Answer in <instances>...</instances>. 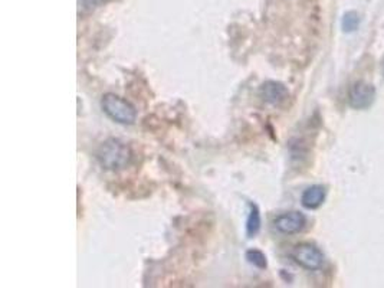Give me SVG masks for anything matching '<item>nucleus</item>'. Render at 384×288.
Returning <instances> with one entry per match:
<instances>
[{"mask_svg":"<svg viewBox=\"0 0 384 288\" xmlns=\"http://www.w3.org/2000/svg\"><path fill=\"white\" fill-rule=\"evenodd\" d=\"M97 159L107 170H121L127 167L131 160V150L119 139H108L100 146Z\"/></svg>","mask_w":384,"mask_h":288,"instance_id":"1","label":"nucleus"},{"mask_svg":"<svg viewBox=\"0 0 384 288\" xmlns=\"http://www.w3.org/2000/svg\"><path fill=\"white\" fill-rule=\"evenodd\" d=\"M101 108L112 121L119 124H132L137 119V111L134 105L115 94L104 95Z\"/></svg>","mask_w":384,"mask_h":288,"instance_id":"2","label":"nucleus"},{"mask_svg":"<svg viewBox=\"0 0 384 288\" xmlns=\"http://www.w3.org/2000/svg\"><path fill=\"white\" fill-rule=\"evenodd\" d=\"M291 257L299 266L310 271L320 270L324 264V255L320 251V248L308 242L295 245L291 251Z\"/></svg>","mask_w":384,"mask_h":288,"instance_id":"3","label":"nucleus"},{"mask_svg":"<svg viewBox=\"0 0 384 288\" xmlns=\"http://www.w3.org/2000/svg\"><path fill=\"white\" fill-rule=\"evenodd\" d=\"M376 97V90L372 84L366 81L356 83L349 94V103L356 110L369 108Z\"/></svg>","mask_w":384,"mask_h":288,"instance_id":"4","label":"nucleus"},{"mask_svg":"<svg viewBox=\"0 0 384 288\" xmlns=\"http://www.w3.org/2000/svg\"><path fill=\"white\" fill-rule=\"evenodd\" d=\"M274 225L278 232H281L283 235L298 234L305 226V217L299 212H286V214L279 215L274 221Z\"/></svg>","mask_w":384,"mask_h":288,"instance_id":"5","label":"nucleus"},{"mask_svg":"<svg viewBox=\"0 0 384 288\" xmlns=\"http://www.w3.org/2000/svg\"><path fill=\"white\" fill-rule=\"evenodd\" d=\"M259 95L265 103L278 105V104L283 103L288 99V90L281 83L268 81L261 87Z\"/></svg>","mask_w":384,"mask_h":288,"instance_id":"6","label":"nucleus"},{"mask_svg":"<svg viewBox=\"0 0 384 288\" xmlns=\"http://www.w3.org/2000/svg\"><path fill=\"white\" fill-rule=\"evenodd\" d=\"M324 201H325V189L320 185L310 186L308 189H305L301 198L302 206L306 209H317L324 203Z\"/></svg>","mask_w":384,"mask_h":288,"instance_id":"7","label":"nucleus"},{"mask_svg":"<svg viewBox=\"0 0 384 288\" xmlns=\"http://www.w3.org/2000/svg\"><path fill=\"white\" fill-rule=\"evenodd\" d=\"M249 217H247V222H246V232H247V237H255L259 229H261V214H259V209L255 203H249Z\"/></svg>","mask_w":384,"mask_h":288,"instance_id":"8","label":"nucleus"},{"mask_svg":"<svg viewBox=\"0 0 384 288\" xmlns=\"http://www.w3.org/2000/svg\"><path fill=\"white\" fill-rule=\"evenodd\" d=\"M246 260L251 262L254 266L261 268V270H263V268H266V265H268L266 257L263 255V253L258 251V249H251V251H247L246 253Z\"/></svg>","mask_w":384,"mask_h":288,"instance_id":"9","label":"nucleus"},{"mask_svg":"<svg viewBox=\"0 0 384 288\" xmlns=\"http://www.w3.org/2000/svg\"><path fill=\"white\" fill-rule=\"evenodd\" d=\"M360 24V17L356 12H349L345 13L342 17V29L345 32H354L358 28Z\"/></svg>","mask_w":384,"mask_h":288,"instance_id":"10","label":"nucleus"},{"mask_svg":"<svg viewBox=\"0 0 384 288\" xmlns=\"http://www.w3.org/2000/svg\"><path fill=\"white\" fill-rule=\"evenodd\" d=\"M81 2H82V5H84L85 8L92 9V8H97V6L103 5L104 2H107V0H81Z\"/></svg>","mask_w":384,"mask_h":288,"instance_id":"11","label":"nucleus"}]
</instances>
